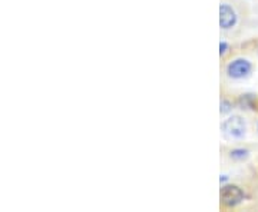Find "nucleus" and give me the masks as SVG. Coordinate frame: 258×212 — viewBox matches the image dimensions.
Instances as JSON below:
<instances>
[{"label": "nucleus", "mask_w": 258, "mask_h": 212, "mask_svg": "<svg viewBox=\"0 0 258 212\" xmlns=\"http://www.w3.org/2000/svg\"><path fill=\"white\" fill-rule=\"evenodd\" d=\"M221 129L225 136L231 139H241L244 138L247 132V125L241 116H231L228 119L222 122Z\"/></svg>", "instance_id": "f257e3e1"}, {"label": "nucleus", "mask_w": 258, "mask_h": 212, "mask_svg": "<svg viewBox=\"0 0 258 212\" xmlns=\"http://www.w3.org/2000/svg\"><path fill=\"white\" fill-rule=\"evenodd\" d=\"M251 70H252L251 62L247 59H242V57L231 60L227 66V75L232 79H244V78L249 76Z\"/></svg>", "instance_id": "f03ea898"}, {"label": "nucleus", "mask_w": 258, "mask_h": 212, "mask_svg": "<svg viewBox=\"0 0 258 212\" xmlns=\"http://www.w3.org/2000/svg\"><path fill=\"white\" fill-rule=\"evenodd\" d=\"M244 191L237 185H225L221 188V202L225 206H237L244 201Z\"/></svg>", "instance_id": "7ed1b4c3"}, {"label": "nucleus", "mask_w": 258, "mask_h": 212, "mask_svg": "<svg viewBox=\"0 0 258 212\" xmlns=\"http://www.w3.org/2000/svg\"><path fill=\"white\" fill-rule=\"evenodd\" d=\"M237 13L235 10L231 8L230 5H221L220 6V26H221L224 30H228V29H232L235 25H237Z\"/></svg>", "instance_id": "20e7f679"}, {"label": "nucleus", "mask_w": 258, "mask_h": 212, "mask_svg": "<svg viewBox=\"0 0 258 212\" xmlns=\"http://www.w3.org/2000/svg\"><path fill=\"white\" fill-rule=\"evenodd\" d=\"M247 157H248L247 149H234V151H231V158L235 159V161H242Z\"/></svg>", "instance_id": "39448f33"}, {"label": "nucleus", "mask_w": 258, "mask_h": 212, "mask_svg": "<svg viewBox=\"0 0 258 212\" xmlns=\"http://www.w3.org/2000/svg\"><path fill=\"white\" fill-rule=\"evenodd\" d=\"M221 106L222 108H224V109H222V112H228L230 111V103H228V102H222L221 103Z\"/></svg>", "instance_id": "423d86ee"}, {"label": "nucleus", "mask_w": 258, "mask_h": 212, "mask_svg": "<svg viewBox=\"0 0 258 212\" xmlns=\"http://www.w3.org/2000/svg\"><path fill=\"white\" fill-rule=\"evenodd\" d=\"M220 49H221V55H224V53L227 52V49H228V45H227L225 42H221V46H220Z\"/></svg>", "instance_id": "0eeeda50"}, {"label": "nucleus", "mask_w": 258, "mask_h": 212, "mask_svg": "<svg viewBox=\"0 0 258 212\" xmlns=\"http://www.w3.org/2000/svg\"><path fill=\"white\" fill-rule=\"evenodd\" d=\"M257 128H258V126H257Z\"/></svg>", "instance_id": "6e6552de"}]
</instances>
